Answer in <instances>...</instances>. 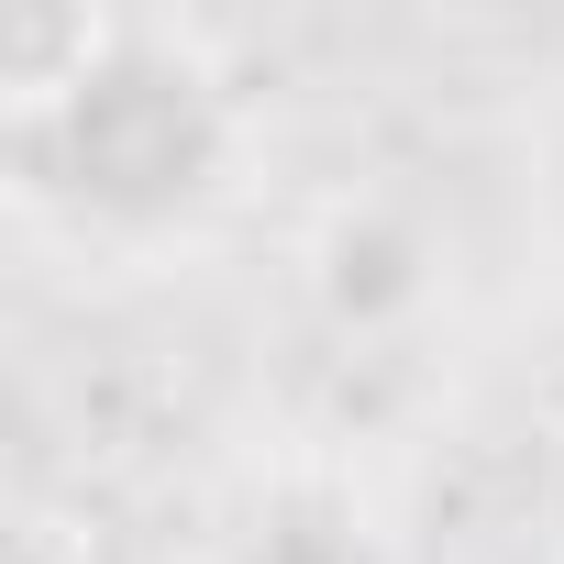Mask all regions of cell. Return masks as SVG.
Masks as SVG:
<instances>
[{
  "instance_id": "obj_1",
  "label": "cell",
  "mask_w": 564,
  "mask_h": 564,
  "mask_svg": "<svg viewBox=\"0 0 564 564\" xmlns=\"http://www.w3.org/2000/svg\"><path fill=\"white\" fill-rule=\"evenodd\" d=\"M0 155H12L23 199H45L89 232L155 243V232H188L199 210H221L243 133H232V100L210 89L199 56L122 34V56L78 100H56L34 122H0Z\"/></svg>"
},
{
  "instance_id": "obj_2",
  "label": "cell",
  "mask_w": 564,
  "mask_h": 564,
  "mask_svg": "<svg viewBox=\"0 0 564 564\" xmlns=\"http://www.w3.org/2000/svg\"><path fill=\"white\" fill-rule=\"evenodd\" d=\"M300 265H311V311H322L333 333H355V344L421 322L432 289H443V243H432L421 210H399V199H333Z\"/></svg>"
},
{
  "instance_id": "obj_3",
  "label": "cell",
  "mask_w": 564,
  "mask_h": 564,
  "mask_svg": "<svg viewBox=\"0 0 564 564\" xmlns=\"http://www.w3.org/2000/svg\"><path fill=\"white\" fill-rule=\"evenodd\" d=\"M133 23L89 12V0H45V12H12L0 23V122H34L56 100H78L111 56H122Z\"/></svg>"
},
{
  "instance_id": "obj_4",
  "label": "cell",
  "mask_w": 564,
  "mask_h": 564,
  "mask_svg": "<svg viewBox=\"0 0 564 564\" xmlns=\"http://www.w3.org/2000/svg\"><path fill=\"white\" fill-rule=\"evenodd\" d=\"M12 564H67V531H56V520H34V531L12 542ZM78 564H89V553H78Z\"/></svg>"
}]
</instances>
